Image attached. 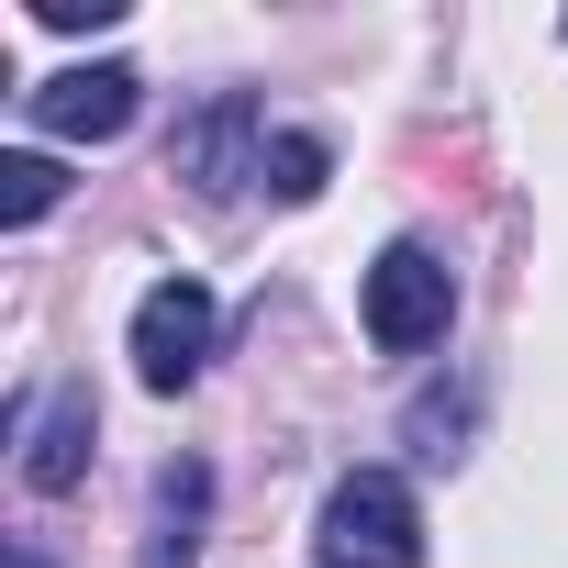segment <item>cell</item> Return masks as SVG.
<instances>
[{
  "label": "cell",
  "mask_w": 568,
  "mask_h": 568,
  "mask_svg": "<svg viewBox=\"0 0 568 568\" xmlns=\"http://www.w3.org/2000/svg\"><path fill=\"white\" fill-rule=\"evenodd\" d=\"M112 12H123V0H34V23H45V34H101Z\"/></svg>",
  "instance_id": "obj_10"
},
{
  "label": "cell",
  "mask_w": 568,
  "mask_h": 568,
  "mask_svg": "<svg viewBox=\"0 0 568 568\" xmlns=\"http://www.w3.org/2000/svg\"><path fill=\"white\" fill-rule=\"evenodd\" d=\"M12 424H23V479H34V490H79V479H90V435H101V413H90L79 379H68L45 413L12 402Z\"/></svg>",
  "instance_id": "obj_6"
},
{
  "label": "cell",
  "mask_w": 568,
  "mask_h": 568,
  "mask_svg": "<svg viewBox=\"0 0 568 568\" xmlns=\"http://www.w3.org/2000/svg\"><path fill=\"white\" fill-rule=\"evenodd\" d=\"M324 168H335V156H324V134H267V156H256V179H267L278 201H313V190H324Z\"/></svg>",
  "instance_id": "obj_8"
},
{
  "label": "cell",
  "mask_w": 568,
  "mask_h": 568,
  "mask_svg": "<svg viewBox=\"0 0 568 568\" xmlns=\"http://www.w3.org/2000/svg\"><path fill=\"white\" fill-rule=\"evenodd\" d=\"M134 68H68V79H45V90H23V112L45 123V134H79V145H112L123 123H134Z\"/></svg>",
  "instance_id": "obj_5"
},
{
  "label": "cell",
  "mask_w": 568,
  "mask_h": 568,
  "mask_svg": "<svg viewBox=\"0 0 568 568\" xmlns=\"http://www.w3.org/2000/svg\"><path fill=\"white\" fill-rule=\"evenodd\" d=\"M212 335H223V313H212L201 278H156V291L134 302V379L145 390H190L201 357H212Z\"/></svg>",
  "instance_id": "obj_3"
},
{
  "label": "cell",
  "mask_w": 568,
  "mask_h": 568,
  "mask_svg": "<svg viewBox=\"0 0 568 568\" xmlns=\"http://www.w3.org/2000/svg\"><path fill=\"white\" fill-rule=\"evenodd\" d=\"M368 346L379 357H424L446 324H457V278H446V256L435 245H390L379 267H368Z\"/></svg>",
  "instance_id": "obj_2"
},
{
  "label": "cell",
  "mask_w": 568,
  "mask_h": 568,
  "mask_svg": "<svg viewBox=\"0 0 568 568\" xmlns=\"http://www.w3.org/2000/svg\"><path fill=\"white\" fill-rule=\"evenodd\" d=\"M201 501H212V468H168L156 479V535H145V568H201Z\"/></svg>",
  "instance_id": "obj_7"
},
{
  "label": "cell",
  "mask_w": 568,
  "mask_h": 568,
  "mask_svg": "<svg viewBox=\"0 0 568 568\" xmlns=\"http://www.w3.org/2000/svg\"><path fill=\"white\" fill-rule=\"evenodd\" d=\"M12 568H45V557H34V546H12Z\"/></svg>",
  "instance_id": "obj_11"
},
{
  "label": "cell",
  "mask_w": 568,
  "mask_h": 568,
  "mask_svg": "<svg viewBox=\"0 0 568 568\" xmlns=\"http://www.w3.org/2000/svg\"><path fill=\"white\" fill-rule=\"evenodd\" d=\"M57 156H0V223H45L57 212Z\"/></svg>",
  "instance_id": "obj_9"
},
{
  "label": "cell",
  "mask_w": 568,
  "mask_h": 568,
  "mask_svg": "<svg viewBox=\"0 0 568 568\" xmlns=\"http://www.w3.org/2000/svg\"><path fill=\"white\" fill-rule=\"evenodd\" d=\"M256 156H267V123H256V101H245V90H223V101H212L201 123H179V145H168V168H179L190 190H212V201H223V190H245V179H256Z\"/></svg>",
  "instance_id": "obj_4"
},
{
  "label": "cell",
  "mask_w": 568,
  "mask_h": 568,
  "mask_svg": "<svg viewBox=\"0 0 568 568\" xmlns=\"http://www.w3.org/2000/svg\"><path fill=\"white\" fill-rule=\"evenodd\" d=\"M313 557L324 568H424V513L390 468H346L324 490V524H313Z\"/></svg>",
  "instance_id": "obj_1"
}]
</instances>
